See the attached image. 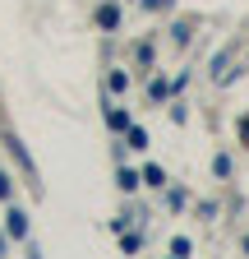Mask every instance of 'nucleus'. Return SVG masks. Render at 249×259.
<instances>
[{"instance_id":"obj_2","label":"nucleus","mask_w":249,"mask_h":259,"mask_svg":"<svg viewBox=\"0 0 249 259\" xmlns=\"http://www.w3.org/2000/svg\"><path fill=\"white\" fill-rule=\"evenodd\" d=\"M0 194H10V181H5V176H0Z\"/></svg>"},{"instance_id":"obj_1","label":"nucleus","mask_w":249,"mask_h":259,"mask_svg":"<svg viewBox=\"0 0 249 259\" xmlns=\"http://www.w3.org/2000/svg\"><path fill=\"white\" fill-rule=\"evenodd\" d=\"M10 232H14V236H23V232H28V222H23V213H10Z\"/></svg>"}]
</instances>
